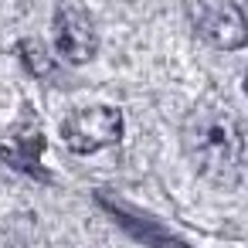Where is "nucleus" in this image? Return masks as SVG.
<instances>
[{"mask_svg":"<svg viewBox=\"0 0 248 248\" xmlns=\"http://www.w3.org/2000/svg\"><path fill=\"white\" fill-rule=\"evenodd\" d=\"M245 92H248V75H245Z\"/></svg>","mask_w":248,"mask_h":248,"instance_id":"obj_6","label":"nucleus"},{"mask_svg":"<svg viewBox=\"0 0 248 248\" xmlns=\"http://www.w3.org/2000/svg\"><path fill=\"white\" fill-rule=\"evenodd\" d=\"M123 136V116L112 106H92L82 112H72L62 123V140L75 153H95L102 146L119 143Z\"/></svg>","mask_w":248,"mask_h":248,"instance_id":"obj_2","label":"nucleus"},{"mask_svg":"<svg viewBox=\"0 0 248 248\" xmlns=\"http://www.w3.org/2000/svg\"><path fill=\"white\" fill-rule=\"evenodd\" d=\"M184 146L197 167V173L214 184V187H234L241 177V156H245V140L234 123V116L214 102L201 106L187 129H184Z\"/></svg>","mask_w":248,"mask_h":248,"instance_id":"obj_1","label":"nucleus"},{"mask_svg":"<svg viewBox=\"0 0 248 248\" xmlns=\"http://www.w3.org/2000/svg\"><path fill=\"white\" fill-rule=\"evenodd\" d=\"M51 41H55V51H58L68 65H85V62H92V58H95V45H99L89 14L78 11V7H58V11H55Z\"/></svg>","mask_w":248,"mask_h":248,"instance_id":"obj_3","label":"nucleus"},{"mask_svg":"<svg viewBox=\"0 0 248 248\" xmlns=\"http://www.w3.org/2000/svg\"><path fill=\"white\" fill-rule=\"evenodd\" d=\"M194 24H197V34L221 48V51H234V48H245L248 41V24H245V14L234 7V4H224V0H214V4H201L194 11Z\"/></svg>","mask_w":248,"mask_h":248,"instance_id":"obj_4","label":"nucleus"},{"mask_svg":"<svg viewBox=\"0 0 248 248\" xmlns=\"http://www.w3.org/2000/svg\"><path fill=\"white\" fill-rule=\"evenodd\" d=\"M21 51L31 58V68H34V72H45V51H41V45H38V41H28Z\"/></svg>","mask_w":248,"mask_h":248,"instance_id":"obj_5","label":"nucleus"}]
</instances>
